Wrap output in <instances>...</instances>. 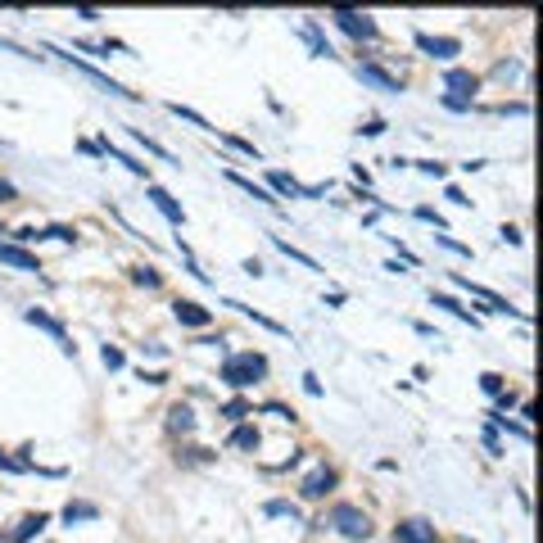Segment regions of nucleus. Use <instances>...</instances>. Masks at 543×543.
Wrapping results in <instances>:
<instances>
[{"instance_id": "obj_1", "label": "nucleus", "mask_w": 543, "mask_h": 543, "mask_svg": "<svg viewBox=\"0 0 543 543\" xmlns=\"http://www.w3.org/2000/svg\"><path fill=\"white\" fill-rule=\"evenodd\" d=\"M263 376H268V358L263 354H236V358L222 362V380L231 389H249V385H259Z\"/></svg>"}, {"instance_id": "obj_2", "label": "nucleus", "mask_w": 543, "mask_h": 543, "mask_svg": "<svg viewBox=\"0 0 543 543\" xmlns=\"http://www.w3.org/2000/svg\"><path fill=\"white\" fill-rule=\"evenodd\" d=\"M331 526H335L340 535H349V539H367V535H371L367 512H362V507H354V502H340V507L331 512Z\"/></svg>"}, {"instance_id": "obj_3", "label": "nucleus", "mask_w": 543, "mask_h": 543, "mask_svg": "<svg viewBox=\"0 0 543 543\" xmlns=\"http://www.w3.org/2000/svg\"><path fill=\"white\" fill-rule=\"evenodd\" d=\"M331 18H335V27H340V32L358 36V41H376V18L358 14V9H335Z\"/></svg>"}, {"instance_id": "obj_4", "label": "nucleus", "mask_w": 543, "mask_h": 543, "mask_svg": "<svg viewBox=\"0 0 543 543\" xmlns=\"http://www.w3.org/2000/svg\"><path fill=\"white\" fill-rule=\"evenodd\" d=\"M23 321H32V326L50 331V335L59 340V349H64V354H78V345H68V331H64V321H55L50 312H41V308H23Z\"/></svg>"}, {"instance_id": "obj_5", "label": "nucleus", "mask_w": 543, "mask_h": 543, "mask_svg": "<svg viewBox=\"0 0 543 543\" xmlns=\"http://www.w3.org/2000/svg\"><path fill=\"white\" fill-rule=\"evenodd\" d=\"M173 317L181 321V326H190V331H204L208 321H213V312H208L204 303H195V299H177L173 303Z\"/></svg>"}, {"instance_id": "obj_6", "label": "nucleus", "mask_w": 543, "mask_h": 543, "mask_svg": "<svg viewBox=\"0 0 543 543\" xmlns=\"http://www.w3.org/2000/svg\"><path fill=\"white\" fill-rule=\"evenodd\" d=\"M394 543H435V526L430 521H398L394 526Z\"/></svg>"}, {"instance_id": "obj_7", "label": "nucleus", "mask_w": 543, "mask_h": 543, "mask_svg": "<svg viewBox=\"0 0 543 543\" xmlns=\"http://www.w3.org/2000/svg\"><path fill=\"white\" fill-rule=\"evenodd\" d=\"M64 59H68V64H73V68H82V73H87V78H91V82H100V87H104V91H109V95H127V100H136V91H127V87H118V82H113V78H104V73H100V68H95V64H87V59H78V55H73V50H68V55H64Z\"/></svg>"}, {"instance_id": "obj_8", "label": "nucleus", "mask_w": 543, "mask_h": 543, "mask_svg": "<svg viewBox=\"0 0 543 543\" xmlns=\"http://www.w3.org/2000/svg\"><path fill=\"white\" fill-rule=\"evenodd\" d=\"M457 285H462V290H466V294H471V299H484V303H489V312H507V317H521V312H516V308H512V303H507V299H502V294H493V290H484V285H471V281H466V276H457Z\"/></svg>"}, {"instance_id": "obj_9", "label": "nucleus", "mask_w": 543, "mask_h": 543, "mask_svg": "<svg viewBox=\"0 0 543 543\" xmlns=\"http://www.w3.org/2000/svg\"><path fill=\"white\" fill-rule=\"evenodd\" d=\"M331 489H335V471H331V466H317V471H312L308 480L299 484V493H303V498H326Z\"/></svg>"}, {"instance_id": "obj_10", "label": "nucleus", "mask_w": 543, "mask_h": 543, "mask_svg": "<svg viewBox=\"0 0 543 543\" xmlns=\"http://www.w3.org/2000/svg\"><path fill=\"white\" fill-rule=\"evenodd\" d=\"M145 190H150V199H154V208H159V213L168 217V222H173V226H186V213H181V204H177L173 195H168L164 186H145Z\"/></svg>"}, {"instance_id": "obj_11", "label": "nucleus", "mask_w": 543, "mask_h": 543, "mask_svg": "<svg viewBox=\"0 0 543 543\" xmlns=\"http://www.w3.org/2000/svg\"><path fill=\"white\" fill-rule=\"evenodd\" d=\"M417 45H421V50L430 55V59H453V55L462 50V45L453 41V36H426V32H417Z\"/></svg>"}, {"instance_id": "obj_12", "label": "nucleus", "mask_w": 543, "mask_h": 543, "mask_svg": "<svg viewBox=\"0 0 543 543\" xmlns=\"http://www.w3.org/2000/svg\"><path fill=\"white\" fill-rule=\"evenodd\" d=\"M449 91H453V100H466L471 104V95H475V87H480V78L475 73H466V68H449Z\"/></svg>"}, {"instance_id": "obj_13", "label": "nucleus", "mask_w": 543, "mask_h": 543, "mask_svg": "<svg viewBox=\"0 0 543 543\" xmlns=\"http://www.w3.org/2000/svg\"><path fill=\"white\" fill-rule=\"evenodd\" d=\"M358 78L367 82V87H380V91H403V82H398L394 73L376 68V64H358Z\"/></svg>"}, {"instance_id": "obj_14", "label": "nucleus", "mask_w": 543, "mask_h": 543, "mask_svg": "<svg viewBox=\"0 0 543 543\" xmlns=\"http://www.w3.org/2000/svg\"><path fill=\"white\" fill-rule=\"evenodd\" d=\"M0 263H9V268H23V272H41V263H36V254L18 249V245H0Z\"/></svg>"}, {"instance_id": "obj_15", "label": "nucleus", "mask_w": 543, "mask_h": 543, "mask_svg": "<svg viewBox=\"0 0 543 543\" xmlns=\"http://www.w3.org/2000/svg\"><path fill=\"white\" fill-rule=\"evenodd\" d=\"M168 426H173V435H190V430H195V412H190L186 403H173V412H168Z\"/></svg>"}, {"instance_id": "obj_16", "label": "nucleus", "mask_w": 543, "mask_h": 543, "mask_svg": "<svg viewBox=\"0 0 543 543\" xmlns=\"http://www.w3.org/2000/svg\"><path fill=\"white\" fill-rule=\"evenodd\" d=\"M268 181H272L276 195H285V199H299V195H303V186H299L290 173H268Z\"/></svg>"}, {"instance_id": "obj_17", "label": "nucleus", "mask_w": 543, "mask_h": 543, "mask_svg": "<svg viewBox=\"0 0 543 543\" xmlns=\"http://www.w3.org/2000/svg\"><path fill=\"white\" fill-rule=\"evenodd\" d=\"M50 526V516H45V512H36V516H23L18 521V530H14V539L23 543V539H32V535H41V530Z\"/></svg>"}, {"instance_id": "obj_18", "label": "nucleus", "mask_w": 543, "mask_h": 543, "mask_svg": "<svg viewBox=\"0 0 543 543\" xmlns=\"http://www.w3.org/2000/svg\"><path fill=\"white\" fill-rule=\"evenodd\" d=\"M226 308H240V312H245V317H254V321H259V326H268V331H272V335H290V331H285V326H281V321H272V317H268V312H254V308H245V303H236V299H226Z\"/></svg>"}, {"instance_id": "obj_19", "label": "nucleus", "mask_w": 543, "mask_h": 543, "mask_svg": "<svg viewBox=\"0 0 543 543\" xmlns=\"http://www.w3.org/2000/svg\"><path fill=\"white\" fill-rule=\"evenodd\" d=\"M303 36H308V45H312V55H317V59H331V45H326V36H321V27L312 23H303Z\"/></svg>"}, {"instance_id": "obj_20", "label": "nucleus", "mask_w": 543, "mask_h": 543, "mask_svg": "<svg viewBox=\"0 0 543 543\" xmlns=\"http://www.w3.org/2000/svg\"><path fill=\"white\" fill-rule=\"evenodd\" d=\"M104 154H109V159H118V164H127V173H136V177H145V181H150V168H145V164H136L131 154H122L118 145H109V140H104Z\"/></svg>"}, {"instance_id": "obj_21", "label": "nucleus", "mask_w": 543, "mask_h": 543, "mask_svg": "<svg viewBox=\"0 0 543 543\" xmlns=\"http://www.w3.org/2000/svg\"><path fill=\"white\" fill-rule=\"evenodd\" d=\"M100 516V507H95V502H68V507H64V521H95Z\"/></svg>"}, {"instance_id": "obj_22", "label": "nucleus", "mask_w": 543, "mask_h": 543, "mask_svg": "<svg viewBox=\"0 0 543 543\" xmlns=\"http://www.w3.org/2000/svg\"><path fill=\"white\" fill-rule=\"evenodd\" d=\"M276 249H281V254H290V259H294V263H303V268L321 272V263H317V259H308V254H303V249H294V245H290V240H281V236H276Z\"/></svg>"}, {"instance_id": "obj_23", "label": "nucleus", "mask_w": 543, "mask_h": 543, "mask_svg": "<svg viewBox=\"0 0 543 543\" xmlns=\"http://www.w3.org/2000/svg\"><path fill=\"white\" fill-rule=\"evenodd\" d=\"M226 177H231V181H236V186H240V190H245V195H254V199H263V204H276V199L268 195V190H263V186H254V181H249V177H240V173H226Z\"/></svg>"}, {"instance_id": "obj_24", "label": "nucleus", "mask_w": 543, "mask_h": 543, "mask_svg": "<svg viewBox=\"0 0 543 543\" xmlns=\"http://www.w3.org/2000/svg\"><path fill=\"white\" fill-rule=\"evenodd\" d=\"M231 449H259V430H254V426H236Z\"/></svg>"}, {"instance_id": "obj_25", "label": "nucleus", "mask_w": 543, "mask_h": 543, "mask_svg": "<svg viewBox=\"0 0 543 543\" xmlns=\"http://www.w3.org/2000/svg\"><path fill=\"white\" fill-rule=\"evenodd\" d=\"M430 299H435V308H449V312H457V317H462V321H475L471 312H466L462 303H457V299H449V294H430Z\"/></svg>"}, {"instance_id": "obj_26", "label": "nucleus", "mask_w": 543, "mask_h": 543, "mask_svg": "<svg viewBox=\"0 0 543 543\" xmlns=\"http://www.w3.org/2000/svg\"><path fill=\"white\" fill-rule=\"evenodd\" d=\"M168 109H173V113H177V118H186V122H195V127H204V131H213V127H208V118H204V113H195V109H186V104H168Z\"/></svg>"}, {"instance_id": "obj_27", "label": "nucleus", "mask_w": 543, "mask_h": 543, "mask_svg": "<svg viewBox=\"0 0 543 543\" xmlns=\"http://www.w3.org/2000/svg\"><path fill=\"white\" fill-rule=\"evenodd\" d=\"M100 362H104V367H109V371L127 367V358H122V349H113V345H104V349H100Z\"/></svg>"}, {"instance_id": "obj_28", "label": "nucleus", "mask_w": 543, "mask_h": 543, "mask_svg": "<svg viewBox=\"0 0 543 543\" xmlns=\"http://www.w3.org/2000/svg\"><path fill=\"white\" fill-rule=\"evenodd\" d=\"M222 140H226V145H231V150H240V154H245V159H254V164H259V150H254V145H249V140H240V136H231V131H222Z\"/></svg>"}, {"instance_id": "obj_29", "label": "nucleus", "mask_w": 543, "mask_h": 543, "mask_svg": "<svg viewBox=\"0 0 543 543\" xmlns=\"http://www.w3.org/2000/svg\"><path fill=\"white\" fill-rule=\"evenodd\" d=\"M263 512H268V516H290V521H299V507H294V502H281V498L268 502Z\"/></svg>"}, {"instance_id": "obj_30", "label": "nucleus", "mask_w": 543, "mask_h": 543, "mask_svg": "<svg viewBox=\"0 0 543 543\" xmlns=\"http://www.w3.org/2000/svg\"><path fill=\"white\" fill-rule=\"evenodd\" d=\"M222 417L240 421V417H249V403H245V398H236V403H226V407H222Z\"/></svg>"}, {"instance_id": "obj_31", "label": "nucleus", "mask_w": 543, "mask_h": 543, "mask_svg": "<svg viewBox=\"0 0 543 543\" xmlns=\"http://www.w3.org/2000/svg\"><path fill=\"white\" fill-rule=\"evenodd\" d=\"M131 281H136V285H159V272L154 268H136V272H131Z\"/></svg>"}, {"instance_id": "obj_32", "label": "nucleus", "mask_w": 543, "mask_h": 543, "mask_svg": "<svg viewBox=\"0 0 543 543\" xmlns=\"http://www.w3.org/2000/svg\"><path fill=\"white\" fill-rule=\"evenodd\" d=\"M480 385H484V394H493V398L502 394V376H493V371H489V376H480Z\"/></svg>"}, {"instance_id": "obj_33", "label": "nucleus", "mask_w": 543, "mask_h": 543, "mask_svg": "<svg viewBox=\"0 0 543 543\" xmlns=\"http://www.w3.org/2000/svg\"><path fill=\"white\" fill-rule=\"evenodd\" d=\"M41 236H55V240H78V231H73V226H50V231H41Z\"/></svg>"}, {"instance_id": "obj_34", "label": "nucleus", "mask_w": 543, "mask_h": 543, "mask_svg": "<svg viewBox=\"0 0 543 543\" xmlns=\"http://www.w3.org/2000/svg\"><path fill=\"white\" fill-rule=\"evenodd\" d=\"M417 217H421V222H435V226H440V231H444V217L435 213V208H417Z\"/></svg>"}, {"instance_id": "obj_35", "label": "nucleus", "mask_w": 543, "mask_h": 543, "mask_svg": "<svg viewBox=\"0 0 543 543\" xmlns=\"http://www.w3.org/2000/svg\"><path fill=\"white\" fill-rule=\"evenodd\" d=\"M140 380H145V385H164L168 371H140Z\"/></svg>"}, {"instance_id": "obj_36", "label": "nucleus", "mask_w": 543, "mask_h": 543, "mask_svg": "<svg viewBox=\"0 0 543 543\" xmlns=\"http://www.w3.org/2000/svg\"><path fill=\"white\" fill-rule=\"evenodd\" d=\"M0 466H5V471H27V466L18 462V457H9V453H0Z\"/></svg>"}, {"instance_id": "obj_37", "label": "nucleus", "mask_w": 543, "mask_h": 543, "mask_svg": "<svg viewBox=\"0 0 543 543\" xmlns=\"http://www.w3.org/2000/svg\"><path fill=\"white\" fill-rule=\"evenodd\" d=\"M421 173H430V177H444V164H435V159H426V164H417Z\"/></svg>"}, {"instance_id": "obj_38", "label": "nucleus", "mask_w": 543, "mask_h": 543, "mask_svg": "<svg viewBox=\"0 0 543 543\" xmlns=\"http://www.w3.org/2000/svg\"><path fill=\"white\" fill-rule=\"evenodd\" d=\"M268 412L281 417V421H294V412H290V407H281V403H268Z\"/></svg>"}, {"instance_id": "obj_39", "label": "nucleus", "mask_w": 543, "mask_h": 543, "mask_svg": "<svg viewBox=\"0 0 543 543\" xmlns=\"http://www.w3.org/2000/svg\"><path fill=\"white\" fill-rule=\"evenodd\" d=\"M484 444H489V449L498 453V426H484Z\"/></svg>"}, {"instance_id": "obj_40", "label": "nucleus", "mask_w": 543, "mask_h": 543, "mask_svg": "<svg viewBox=\"0 0 543 543\" xmlns=\"http://www.w3.org/2000/svg\"><path fill=\"white\" fill-rule=\"evenodd\" d=\"M380 131H385V122H380V118H371L367 127H362V136H380Z\"/></svg>"}, {"instance_id": "obj_41", "label": "nucleus", "mask_w": 543, "mask_h": 543, "mask_svg": "<svg viewBox=\"0 0 543 543\" xmlns=\"http://www.w3.org/2000/svg\"><path fill=\"white\" fill-rule=\"evenodd\" d=\"M9 199H18V190L9 186V181H0V204H9Z\"/></svg>"}, {"instance_id": "obj_42", "label": "nucleus", "mask_w": 543, "mask_h": 543, "mask_svg": "<svg viewBox=\"0 0 543 543\" xmlns=\"http://www.w3.org/2000/svg\"><path fill=\"white\" fill-rule=\"evenodd\" d=\"M444 109H453V113H462V109H471L466 100H453V95H444Z\"/></svg>"}, {"instance_id": "obj_43", "label": "nucleus", "mask_w": 543, "mask_h": 543, "mask_svg": "<svg viewBox=\"0 0 543 543\" xmlns=\"http://www.w3.org/2000/svg\"><path fill=\"white\" fill-rule=\"evenodd\" d=\"M498 236H502V240H507V245H521V231H516V226H502Z\"/></svg>"}]
</instances>
